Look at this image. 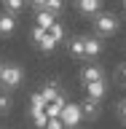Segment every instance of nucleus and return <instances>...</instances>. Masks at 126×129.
<instances>
[{
	"mask_svg": "<svg viewBox=\"0 0 126 129\" xmlns=\"http://www.w3.org/2000/svg\"><path fill=\"white\" fill-rule=\"evenodd\" d=\"M43 8L59 16V14H62V8H64V0H46V3H43Z\"/></svg>",
	"mask_w": 126,
	"mask_h": 129,
	"instance_id": "obj_15",
	"label": "nucleus"
},
{
	"mask_svg": "<svg viewBox=\"0 0 126 129\" xmlns=\"http://www.w3.org/2000/svg\"><path fill=\"white\" fill-rule=\"evenodd\" d=\"M59 118H62L64 126H78L80 121H83L80 105H75V102H64V105H62V113H59Z\"/></svg>",
	"mask_w": 126,
	"mask_h": 129,
	"instance_id": "obj_3",
	"label": "nucleus"
},
{
	"mask_svg": "<svg viewBox=\"0 0 126 129\" xmlns=\"http://www.w3.org/2000/svg\"><path fill=\"white\" fill-rule=\"evenodd\" d=\"M38 46L43 48V51H54V48H56V40L51 38V35H48V30H46V35L40 38V43H38Z\"/></svg>",
	"mask_w": 126,
	"mask_h": 129,
	"instance_id": "obj_16",
	"label": "nucleus"
},
{
	"mask_svg": "<svg viewBox=\"0 0 126 129\" xmlns=\"http://www.w3.org/2000/svg\"><path fill=\"white\" fill-rule=\"evenodd\" d=\"M123 124H126V121H123Z\"/></svg>",
	"mask_w": 126,
	"mask_h": 129,
	"instance_id": "obj_25",
	"label": "nucleus"
},
{
	"mask_svg": "<svg viewBox=\"0 0 126 129\" xmlns=\"http://www.w3.org/2000/svg\"><path fill=\"white\" fill-rule=\"evenodd\" d=\"M22 81H24L22 67H16V64H3V67H0V83L6 89H16Z\"/></svg>",
	"mask_w": 126,
	"mask_h": 129,
	"instance_id": "obj_2",
	"label": "nucleus"
},
{
	"mask_svg": "<svg viewBox=\"0 0 126 129\" xmlns=\"http://www.w3.org/2000/svg\"><path fill=\"white\" fill-rule=\"evenodd\" d=\"M3 8H6L8 14H22L24 11V0H3Z\"/></svg>",
	"mask_w": 126,
	"mask_h": 129,
	"instance_id": "obj_12",
	"label": "nucleus"
},
{
	"mask_svg": "<svg viewBox=\"0 0 126 129\" xmlns=\"http://www.w3.org/2000/svg\"><path fill=\"white\" fill-rule=\"evenodd\" d=\"M118 113H121V118H123V121H126V100H123V102H121V105H118Z\"/></svg>",
	"mask_w": 126,
	"mask_h": 129,
	"instance_id": "obj_22",
	"label": "nucleus"
},
{
	"mask_svg": "<svg viewBox=\"0 0 126 129\" xmlns=\"http://www.w3.org/2000/svg\"><path fill=\"white\" fill-rule=\"evenodd\" d=\"M48 35H51V38H54L56 43H59V40L64 38V27H62V24H56V22H54L51 27H48Z\"/></svg>",
	"mask_w": 126,
	"mask_h": 129,
	"instance_id": "obj_17",
	"label": "nucleus"
},
{
	"mask_svg": "<svg viewBox=\"0 0 126 129\" xmlns=\"http://www.w3.org/2000/svg\"><path fill=\"white\" fill-rule=\"evenodd\" d=\"M70 54L75 56V59H83V56H86L83 54V38H72L70 40Z\"/></svg>",
	"mask_w": 126,
	"mask_h": 129,
	"instance_id": "obj_13",
	"label": "nucleus"
},
{
	"mask_svg": "<svg viewBox=\"0 0 126 129\" xmlns=\"http://www.w3.org/2000/svg\"><path fill=\"white\" fill-rule=\"evenodd\" d=\"M102 40L99 38H83V54L86 56H99L102 54Z\"/></svg>",
	"mask_w": 126,
	"mask_h": 129,
	"instance_id": "obj_7",
	"label": "nucleus"
},
{
	"mask_svg": "<svg viewBox=\"0 0 126 129\" xmlns=\"http://www.w3.org/2000/svg\"><path fill=\"white\" fill-rule=\"evenodd\" d=\"M8 108H11V100H8L6 94H0V113H6Z\"/></svg>",
	"mask_w": 126,
	"mask_h": 129,
	"instance_id": "obj_18",
	"label": "nucleus"
},
{
	"mask_svg": "<svg viewBox=\"0 0 126 129\" xmlns=\"http://www.w3.org/2000/svg\"><path fill=\"white\" fill-rule=\"evenodd\" d=\"M97 19H94V30H97V35L99 38H110V35H115L118 32V19L113 14H99L97 11Z\"/></svg>",
	"mask_w": 126,
	"mask_h": 129,
	"instance_id": "obj_1",
	"label": "nucleus"
},
{
	"mask_svg": "<svg viewBox=\"0 0 126 129\" xmlns=\"http://www.w3.org/2000/svg\"><path fill=\"white\" fill-rule=\"evenodd\" d=\"M32 121H35V126H46L48 116H46V113H40V116H35V118H32Z\"/></svg>",
	"mask_w": 126,
	"mask_h": 129,
	"instance_id": "obj_20",
	"label": "nucleus"
},
{
	"mask_svg": "<svg viewBox=\"0 0 126 129\" xmlns=\"http://www.w3.org/2000/svg\"><path fill=\"white\" fill-rule=\"evenodd\" d=\"M123 11H126V0H123Z\"/></svg>",
	"mask_w": 126,
	"mask_h": 129,
	"instance_id": "obj_24",
	"label": "nucleus"
},
{
	"mask_svg": "<svg viewBox=\"0 0 126 129\" xmlns=\"http://www.w3.org/2000/svg\"><path fill=\"white\" fill-rule=\"evenodd\" d=\"M30 3H32L35 8H43V3H46V0H30Z\"/></svg>",
	"mask_w": 126,
	"mask_h": 129,
	"instance_id": "obj_23",
	"label": "nucleus"
},
{
	"mask_svg": "<svg viewBox=\"0 0 126 129\" xmlns=\"http://www.w3.org/2000/svg\"><path fill=\"white\" fill-rule=\"evenodd\" d=\"M75 6H78V11H80V14L94 16L97 11H102V0H75Z\"/></svg>",
	"mask_w": 126,
	"mask_h": 129,
	"instance_id": "obj_6",
	"label": "nucleus"
},
{
	"mask_svg": "<svg viewBox=\"0 0 126 129\" xmlns=\"http://www.w3.org/2000/svg\"><path fill=\"white\" fill-rule=\"evenodd\" d=\"M54 22H56V14H51V11H46V8H38V27L48 30Z\"/></svg>",
	"mask_w": 126,
	"mask_h": 129,
	"instance_id": "obj_10",
	"label": "nucleus"
},
{
	"mask_svg": "<svg viewBox=\"0 0 126 129\" xmlns=\"http://www.w3.org/2000/svg\"><path fill=\"white\" fill-rule=\"evenodd\" d=\"M118 78H121V83H126V64L118 67Z\"/></svg>",
	"mask_w": 126,
	"mask_h": 129,
	"instance_id": "obj_21",
	"label": "nucleus"
},
{
	"mask_svg": "<svg viewBox=\"0 0 126 129\" xmlns=\"http://www.w3.org/2000/svg\"><path fill=\"white\" fill-rule=\"evenodd\" d=\"M80 78H83V83H89V81H97V78H105V70L99 67V64H89V67H83Z\"/></svg>",
	"mask_w": 126,
	"mask_h": 129,
	"instance_id": "obj_8",
	"label": "nucleus"
},
{
	"mask_svg": "<svg viewBox=\"0 0 126 129\" xmlns=\"http://www.w3.org/2000/svg\"><path fill=\"white\" fill-rule=\"evenodd\" d=\"M80 113H83V116H89V118H97V116H99V102H97V100H91V97H86V102L80 105Z\"/></svg>",
	"mask_w": 126,
	"mask_h": 129,
	"instance_id": "obj_9",
	"label": "nucleus"
},
{
	"mask_svg": "<svg viewBox=\"0 0 126 129\" xmlns=\"http://www.w3.org/2000/svg\"><path fill=\"white\" fill-rule=\"evenodd\" d=\"M43 108H46V100L40 97V91H38V94H32V105H30V113H32V118H35V116H40V113H46Z\"/></svg>",
	"mask_w": 126,
	"mask_h": 129,
	"instance_id": "obj_11",
	"label": "nucleus"
},
{
	"mask_svg": "<svg viewBox=\"0 0 126 129\" xmlns=\"http://www.w3.org/2000/svg\"><path fill=\"white\" fill-rule=\"evenodd\" d=\"M56 89H59V83H48V86H43V91H40V97H43V100H46V102H51V100H54L56 94H59V91H56Z\"/></svg>",
	"mask_w": 126,
	"mask_h": 129,
	"instance_id": "obj_14",
	"label": "nucleus"
},
{
	"mask_svg": "<svg viewBox=\"0 0 126 129\" xmlns=\"http://www.w3.org/2000/svg\"><path fill=\"white\" fill-rule=\"evenodd\" d=\"M43 35H46V30H43V27H35V30H32V40H35V43H40V38H43Z\"/></svg>",
	"mask_w": 126,
	"mask_h": 129,
	"instance_id": "obj_19",
	"label": "nucleus"
},
{
	"mask_svg": "<svg viewBox=\"0 0 126 129\" xmlns=\"http://www.w3.org/2000/svg\"><path fill=\"white\" fill-rule=\"evenodd\" d=\"M105 91H107V83H105V78H97V81H89L86 83V97H91V100H102Z\"/></svg>",
	"mask_w": 126,
	"mask_h": 129,
	"instance_id": "obj_4",
	"label": "nucleus"
},
{
	"mask_svg": "<svg viewBox=\"0 0 126 129\" xmlns=\"http://www.w3.org/2000/svg\"><path fill=\"white\" fill-rule=\"evenodd\" d=\"M16 32V16L14 14H8V11H3L0 14V35H14Z\"/></svg>",
	"mask_w": 126,
	"mask_h": 129,
	"instance_id": "obj_5",
	"label": "nucleus"
}]
</instances>
